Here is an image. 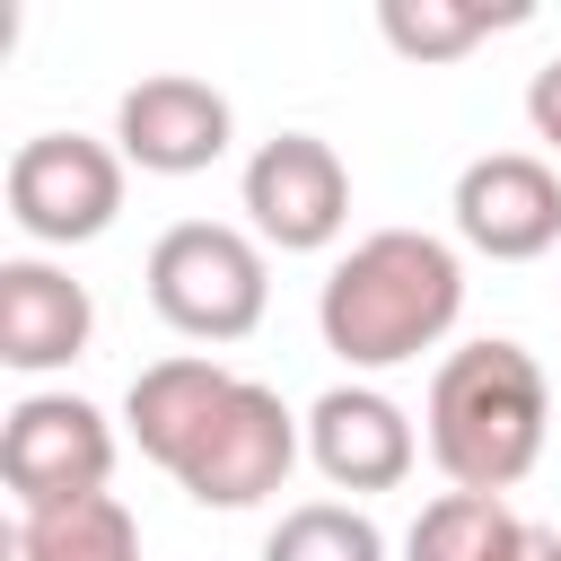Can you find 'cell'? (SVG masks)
<instances>
[{"mask_svg": "<svg viewBox=\"0 0 561 561\" xmlns=\"http://www.w3.org/2000/svg\"><path fill=\"white\" fill-rule=\"evenodd\" d=\"M228 140H237V105L193 70H149L114 105V149L140 175H202L228 158Z\"/></svg>", "mask_w": 561, "mask_h": 561, "instance_id": "ba28073f", "label": "cell"}, {"mask_svg": "<svg viewBox=\"0 0 561 561\" xmlns=\"http://www.w3.org/2000/svg\"><path fill=\"white\" fill-rule=\"evenodd\" d=\"M0 482H9L18 517L105 500V482H114V421L88 394H18L9 421H0Z\"/></svg>", "mask_w": 561, "mask_h": 561, "instance_id": "277c9868", "label": "cell"}, {"mask_svg": "<svg viewBox=\"0 0 561 561\" xmlns=\"http://www.w3.org/2000/svg\"><path fill=\"white\" fill-rule=\"evenodd\" d=\"M535 561H561V543H543V552H535Z\"/></svg>", "mask_w": 561, "mask_h": 561, "instance_id": "ac0fdd59", "label": "cell"}, {"mask_svg": "<svg viewBox=\"0 0 561 561\" xmlns=\"http://www.w3.org/2000/svg\"><path fill=\"white\" fill-rule=\"evenodd\" d=\"M526 9H473V0H386L377 9V35L403 53V61H421V70H438V61H465L482 35H500V26H517Z\"/></svg>", "mask_w": 561, "mask_h": 561, "instance_id": "5bb4252c", "label": "cell"}, {"mask_svg": "<svg viewBox=\"0 0 561 561\" xmlns=\"http://www.w3.org/2000/svg\"><path fill=\"white\" fill-rule=\"evenodd\" d=\"M18 561H140V526L114 491L79 508H44V517H18Z\"/></svg>", "mask_w": 561, "mask_h": 561, "instance_id": "9a60e30c", "label": "cell"}, {"mask_svg": "<svg viewBox=\"0 0 561 561\" xmlns=\"http://www.w3.org/2000/svg\"><path fill=\"white\" fill-rule=\"evenodd\" d=\"M456 237L491 263H535L561 245V175L535 149H491L456 175Z\"/></svg>", "mask_w": 561, "mask_h": 561, "instance_id": "9c48e42d", "label": "cell"}, {"mask_svg": "<svg viewBox=\"0 0 561 561\" xmlns=\"http://www.w3.org/2000/svg\"><path fill=\"white\" fill-rule=\"evenodd\" d=\"M526 123H535L543 149H561V61H543V70L526 79Z\"/></svg>", "mask_w": 561, "mask_h": 561, "instance_id": "e0dca14e", "label": "cell"}, {"mask_svg": "<svg viewBox=\"0 0 561 561\" xmlns=\"http://www.w3.org/2000/svg\"><path fill=\"white\" fill-rule=\"evenodd\" d=\"M237 386V368H219L210 351H175V359H149L140 377H131V394H123V430H131V447L149 456V465H167L175 473V456L202 438V421L219 412V394Z\"/></svg>", "mask_w": 561, "mask_h": 561, "instance_id": "7c38bea8", "label": "cell"}, {"mask_svg": "<svg viewBox=\"0 0 561 561\" xmlns=\"http://www.w3.org/2000/svg\"><path fill=\"white\" fill-rule=\"evenodd\" d=\"M430 465L447 473V491H517L543 456V430H552V386H543V359L508 333H482L465 351L438 359L430 377Z\"/></svg>", "mask_w": 561, "mask_h": 561, "instance_id": "7a4b0ae2", "label": "cell"}, {"mask_svg": "<svg viewBox=\"0 0 561 561\" xmlns=\"http://www.w3.org/2000/svg\"><path fill=\"white\" fill-rule=\"evenodd\" d=\"M263 561H386V535L351 500H298L263 535Z\"/></svg>", "mask_w": 561, "mask_h": 561, "instance_id": "2e32d148", "label": "cell"}, {"mask_svg": "<svg viewBox=\"0 0 561 561\" xmlns=\"http://www.w3.org/2000/svg\"><path fill=\"white\" fill-rule=\"evenodd\" d=\"M88 342H96L88 280H70L44 254H9L0 263V359L18 377H44V368H70Z\"/></svg>", "mask_w": 561, "mask_h": 561, "instance_id": "8fae6325", "label": "cell"}, {"mask_svg": "<svg viewBox=\"0 0 561 561\" xmlns=\"http://www.w3.org/2000/svg\"><path fill=\"white\" fill-rule=\"evenodd\" d=\"M9 219L35 245H88L123 219V149L88 131H35L9 149Z\"/></svg>", "mask_w": 561, "mask_h": 561, "instance_id": "8992f818", "label": "cell"}, {"mask_svg": "<svg viewBox=\"0 0 561 561\" xmlns=\"http://www.w3.org/2000/svg\"><path fill=\"white\" fill-rule=\"evenodd\" d=\"M149 307L184 342H245L272 307V263L254 228L228 219H175L149 245Z\"/></svg>", "mask_w": 561, "mask_h": 561, "instance_id": "3957f363", "label": "cell"}, {"mask_svg": "<svg viewBox=\"0 0 561 561\" xmlns=\"http://www.w3.org/2000/svg\"><path fill=\"white\" fill-rule=\"evenodd\" d=\"M245 228L272 245V254H324L342 228H351V167L333 140L316 131H272L254 158H245Z\"/></svg>", "mask_w": 561, "mask_h": 561, "instance_id": "52a82bcc", "label": "cell"}, {"mask_svg": "<svg viewBox=\"0 0 561 561\" xmlns=\"http://www.w3.org/2000/svg\"><path fill=\"white\" fill-rule=\"evenodd\" d=\"M307 465L333 482V491H351V500H368V491H394L412 465H421V438H412V412L394 403V394H377V386H324L316 403H307Z\"/></svg>", "mask_w": 561, "mask_h": 561, "instance_id": "30bf717a", "label": "cell"}, {"mask_svg": "<svg viewBox=\"0 0 561 561\" xmlns=\"http://www.w3.org/2000/svg\"><path fill=\"white\" fill-rule=\"evenodd\" d=\"M552 535H535L508 500L491 491H438L412 535H403V561H535Z\"/></svg>", "mask_w": 561, "mask_h": 561, "instance_id": "4fadbf2b", "label": "cell"}, {"mask_svg": "<svg viewBox=\"0 0 561 561\" xmlns=\"http://www.w3.org/2000/svg\"><path fill=\"white\" fill-rule=\"evenodd\" d=\"M298 447H307V421H298L263 377H237V386L219 394V412L202 421V438L175 456V482H184V500H202V508H263V500L289 482Z\"/></svg>", "mask_w": 561, "mask_h": 561, "instance_id": "5b68a950", "label": "cell"}, {"mask_svg": "<svg viewBox=\"0 0 561 561\" xmlns=\"http://www.w3.org/2000/svg\"><path fill=\"white\" fill-rule=\"evenodd\" d=\"M465 316V263L430 228H368L316 289V333L342 368H403Z\"/></svg>", "mask_w": 561, "mask_h": 561, "instance_id": "6da1fadb", "label": "cell"}]
</instances>
